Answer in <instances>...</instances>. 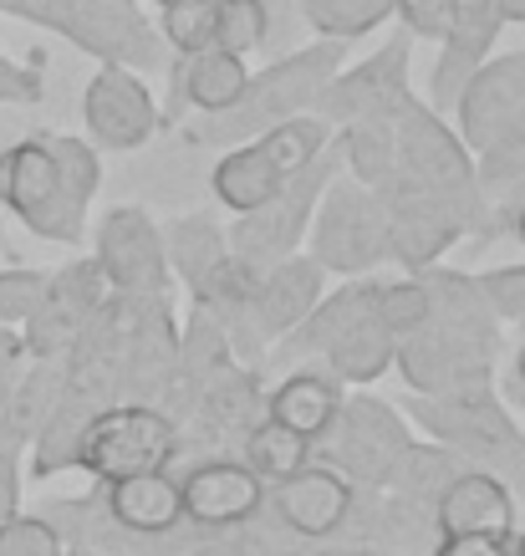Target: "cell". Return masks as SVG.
<instances>
[{
	"mask_svg": "<svg viewBox=\"0 0 525 556\" xmlns=\"http://www.w3.org/2000/svg\"><path fill=\"white\" fill-rule=\"evenodd\" d=\"M342 56H347V41H311L306 51H291L281 56L271 72H260L245 83L225 113H200V123L189 128L194 143H230V138H255L260 128L291 118V113H306L311 102L322 98V87L342 72Z\"/></svg>",
	"mask_w": 525,
	"mask_h": 556,
	"instance_id": "cell-1",
	"label": "cell"
},
{
	"mask_svg": "<svg viewBox=\"0 0 525 556\" xmlns=\"http://www.w3.org/2000/svg\"><path fill=\"white\" fill-rule=\"evenodd\" d=\"M332 149V123L322 113H291V118L260 128L255 138L235 143L215 164V194L230 215H251L286 185L291 174H302L317 153Z\"/></svg>",
	"mask_w": 525,
	"mask_h": 556,
	"instance_id": "cell-2",
	"label": "cell"
},
{
	"mask_svg": "<svg viewBox=\"0 0 525 556\" xmlns=\"http://www.w3.org/2000/svg\"><path fill=\"white\" fill-rule=\"evenodd\" d=\"M0 204L41 240L77 245L87 230V204L72 194L56 159L47 149V134H31L0 149Z\"/></svg>",
	"mask_w": 525,
	"mask_h": 556,
	"instance_id": "cell-3",
	"label": "cell"
},
{
	"mask_svg": "<svg viewBox=\"0 0 525 556\" xmlns=\"http://www.w3.org/2000/svg\"><path fill=\"white\" fill-rule=\"evenodd\" d=\"M174 450H179V429L169 414L149 404H118L87 414L82 439H77V465L113 485L123 475L169 470Z\"/></svg>",
	"mask_w": 525,
	"mask_h": 556,
	"instance_id": "cell-4",
	"label": "cell"
},
{
	"mask_svg": "<svg viewBox=\"0 0 525 556\" xmlns=\"http://www.w3.org/2000/svg\"><path fill=\"white\" fill-rule=\"evenodd\" d=\"M337 174V138H332V149L317 153L311 164H306L302 174H291L286 185L276 189L271 200L260 204V210H251V215H240V225L230 230V251L240 255V261H251V266H266V261H281V255L302 240L306 219H311V210H317V200L326 194V179Z\"/></svg>",
	"mask_w": 525,
	"mask_h": 556,
	"instance_id": "cell-5",
	"label": "cell"
},
{
	"mask_svg": "<svg viewBox=\"0 0 525 556\" xmlns=\"http://www.w3.org/2000/svg\"><path fill=\"white\" fill-rule=\"evenodd\" d=\"M107 291H113V281H107V270H102L98 261H77V266L62 270V276H47V291H41L36 312L21 321V327H26V338H21L26 353L31 357L67 353L72 342L87 332V321L102 312Z\"/></svg>",
	"mask_w": 525,
	"mask_h": 556,
	"instance_id": "cell-6",
	"label": "cell"
},
{
	"mask_svg": "<svg viewBox=\"0 0 525 556\" xmlns=\"http://www.w3.org/2000/svg\"><path fill=\"white\" fill-rule=\"evenodd\" d=\"M82 118H87V134H92L98 149L128 153V149H143V143L158 134V102H153L143 77H133V72L118 67V62H107V67L87 83Z\"/></svg>",
	"mask_w": 525,
	"mask_h": 556,
	"instance_id": "cell-7",
	"label": "cell"
},
{
	"mask_svg": "<svg viewBox=\"0 0 525 556\" xmlns=\"http://www.w3.org/2000/svg\"><path fill=\"white\" fill-rule=\"evenodd\" d=\"M408 51H413V36L398 31L388 47L368 56L362 67H353L347 77H332L317 98V113L326 123H357V118H383L398 102L408 98Z\"/></svg>",
	"mask_w": 525,
	"mask_h": 556,
	"instance_id": "cell-8",
	"label": "cell"
},
{
	"mask_svg": "<svg viewBox=\"0 0 525 556\" xmlns=\"http://www.w3.org/2000/svg\"><path fill=\"white\" fill-rule=\"evenodd\" d=\"M388 255V215L368 189L337 185L317 215V261L337 270H362Z\"/></svg>",
	"mask_w": 525,
	"mask_h": 556,
	"instance_id": "cell-9",
	"label": "cell"
},
{
	"mask_svg": "<svg viewBox=\"0 0 525 556\" xmlns=\"http://www.w3.org/2000/svg\"><path fill=\"white\" fill-rule=\"evenodd\" d=\"M454 113H459L464 149L479 153L485 143H495V138L525 113V51L479 62V67L470 72V83L459 87Z\"/></svg>",
	"mask_w": 525,
	"mask_h": 556,
	"instance_id": "cell-10",
	"label": "cell"
},
{
	"mask_svg": "<svg viewBox=\"0 0 525 556\" xmlns=\"http://www.w3.org/2000/svg\"><path fill=\"white\" fill-rule=\"evenodd\" d=\"M179 501H184L189 521L220 531V526L251 521L255 510L266 506V480H260L251 465L209 459V465H194V470L179 480Z\"/></svg>",
	"mask_w": 525,
	"mask_h": 556,
	"instance_id": "cell-11",
	"label": "cell"
},
{
	"mask_svg": "<svg viewBox=\"0 0 525 556\" xmlns=\"http://www.w3.org/2000/svg\"><path fill=\"white\" fill-rule=\"evenodd\" d=\"M98 266L118 291L164 287V240L143 210H113L98 230Z\"/></svg>",
	"mask_w": 525,
	"mask_h": 556,
	"instance_id": "cell-12",
	"label": "cell"
},
{
	"mask_svg": "<svg viewBox=\"0 0 525 556\" xmlns=\"http://www.w3.org/2000/svg\"><path fill=\"white\" fill-rule=\"evenodd\" d=\"M271 506L296 536H332L353 516V480L332 465H302L296 475L276 480Z\"/></svg>",
	"mask_w": 525,
	"mask_h": 556,
	"instance_id": "cell-13",
	"label": "cell"
},
{
	"mask_svg": "<svg viewBox=\"0 0 525 556\" xmlns=\"http://www.w3.org/2000/svg\"><path fill=\"white\" fill-rule=\"evenodd\" d=\"M439 536H515V501L485 470H459L434 501Z\"/></svg>",
	"mask_w": 525,
	"mask_h": 556,
	"instance_id": "cell-14",
	"label": "cell"
},
{
	"mask_svg": "<svg viewBox=\"0 0 525 556\" xmlns=\"http://www.w3.org/2000/svg\"><path fill=\"white\" fill-rule=\"evenodd\" d=\"M500 26H505V21H500V11H495V0H454L449 31L439 36L444 56H439V67H434V102L454 108L459 87L470 83V72L490 56Z\"/></svg>",
	"mask_w": 525,
	"mask_h": 556,
	"instance_id": "cell-15",
	"label": "cell"
},
{
	"mask_svg": "<svg viewBox=\"0 0 525 556\" xmlns=\"http://www.w3.org/2000/svg\"><path fill=\"white\" fill-rule=\"evenodd\" d=\"M107 516L123 531L138 536H164L184 521V501H179V480H169V470H143L123 475L107 485Z\"/></svg>",
	"mask_w": 525,
	"mask_h": 556,
	"instance_id": "cell-16",
	"label": "cell"
},
{
	"mask_svg": "<svg viewBox=\"0 0 525 556\" xmlns=\"http://www.w3.org/2000/svg\"><path fill=\"white\" fill-rule=\"evenodd\" d=\"M337 419H342V459H347V470L368 475V480H383V475L398 470L393 459H404L408 439H404V424L393 419V408L362 399L347 414L337 408Z\"/></svg>",
	"mask_w": 525,
	"mask_h": 556,
	"instance_id": "cell-17",
	"label": "cell"
},
{
	"mask_svg": "<svg viewBox=\"0 0 525 556\" xmlns=\"http://www.w3.org/2000/svg\"><path fill=\"white\" fill-rule=\"evenodd\" d=\"M317 291H322V270L311 261H286L281 255V261H271V270H260L251 312L260 317L266 332H286L317 306Z\"/></svg>",
	"mask_w": 525,
	"mask_h": 556,
	"instance_id": "cell-18",
	"label": "cell"
},
{
	"mask_svg": "<svg viewBox=\"0 0 525 556\" xmlns=\"http://www.w3.org/2000/svg\"><path fill=\"white\" fill-rule=\"evenodd\" d=\"M337 408H342V393H337V378L326 372H291L286 383L271 393V414L266 419L286 424L296 434L317 439L337 424Z\"/></svg>",
	"mask_w": 525,
	"mask_h": 556,
	"instance_id": "cell-19",
	"label": "cell"
},
{
	"mask_svg": "<svg viewBox=\"0 0 525 556\" xmlns=\"http://www.w3.org/2000/svg\"><path fill=\"white\" fill-rule=\"evenodd\" d=\"M251 72H245V56H230L220 47H204L194 56H184V72H179V98L194 108V113H225L230 102L245 92Z\"/></svg>",
	"mask_w": 525,
	"mask_h": 556,
	"instance_id": "cell-20",
	"label": "cell"
},
{
	"mask_svg": "<svg viewBox=\"0 0 525 556\" xmlns=\"http://www.w3.org/2000/svg\"><path fill=\"white\" fill-rule=\"evenodd\" d=\"M332 357V368L337 378H353V383H373L383 372L393 368V353H398V338H393L388 327L377 321V312H368L362 321H353L342 338H332L322 348Z\"/></svg>",
	"mask_w": 525,
	"mask_h": 556,
	"instance_id": "cell-21",
	"label": "cell"
},
{
	"mask_svg": "<svg viewBox=\"0 0 525 556\" xmlns=\"http://www.w3.org/2000/svg\"><path fill=\"white\" fill-rule=\"evenodd\" d=\"M62 399V378L51 372V357H41V368L26 372V378H11V393H5V414H0V434L5 439H36V429L51 419V408Z\"/></svg>",
	"mask_w": 525,
	"mask_h": 556,
	"instance_id": "cell-22",
	"label": "cell"
},
{
	"mask_svg": "<svg viewBox=\"0 0 525 556\" xmlns=\"http://www.w3.org/2000/svg\"><path fill=\"white\" fill-rule=\"evenodd\" d=\"M428 302H434V317L444 321V332H454L464 342H490V302H485V291L475 281H459L449 270H439L434 281H428Z\"/></svg>",
	"mask_w": 525,
	"mask_h": 556,
	"instance_id": "cell-23",
	"label": "cell"
},
{
	"mask_svg": "<svg viewBox=\"0 0 525 556\" xmlns=\"http://www.w3.org/2000/svg\"><path fill=\"white\" fill-rule=\"evenodd\" d=\"M306 455H311V439L296 434V429H286V424H276V419L255 424L251 439H245V465H251L266 485L296 475L306 465Z\"/></svg>",
	"mask_w": 525,
	"mask_h": 556,
	"instance_id": "cell-24",
	"label": "cell"
},
{
	"mask_svg": "<svg viewBox=\"0 0 525 556\" xmlns=\"http://www.w3.org/2000/svg\"><path fill=\"white\" fill-rule=\"evenodd\" d=\"M271 36V5L266 0H215V47L230 56H251Z\"/></svg>",
	"mask_w": 525,
	"mask_h": 556,
	"instance_id": "cell-25",
	"label": "cell"
},
{
	"mask_svg": "<svg viewBox=\"0 0 525 556\" xmlns=\"http://www.w3.org/2000/svg\"><path fill=\"white\" fill-rule=\"evenodd\" d=\"M393 16V0H306V21L332 41H357Z\"/></svg>",
	"mask_w": 525,
	"mask_h": 556,
	"instance_id": "cell-26",
	"label": "cell"
},
{
	"mask_svg": "<svg viewBox=\"0 0 525 556\" xmlns=\"http://www.w3.org/2000/svg\"><path fill=\"white\" fill-rule=\"evenodd\" d=\"M230 255V245H225V236L209 225V219H184L179 230L169 236V251H164V261H179V270H184L189 287H200L204 276L215 270V261H225Z\"/></svg>",
	"mask_w": 525,
	"mask_h": 556,
	"instance_id": "cell-27",
	"label": "cell"
},
{
	"mask_svg": "<svg viewBox=\"0 0 525 556\" xmlns=\"http://www.w3.org/2000/svg\"><path fill=\"white\" fill-rule=\"evenodd\" d=\"M373 312L393 338H413L419 327L434 321V302H428L424 281H393V287H373Z\"/></svg>",
	"mask_w": 525,
	"mask_h": 556,
	"instance_id": "cell-28",
	"label": "cell"
},
{
	"mask_svg": "<svg viewBox=\"0 0 525 556\" xmlns=\"http://www.w3.org/2000/svg\"><path fill=\"white\" fill-rule=\"evenodd\" d=\"M164 36L179 56L215 47V0H164Z\"/></svg>",
	"mask_w": 525,
	"mask_h": 556,
	"instance_id": "cell-29",
	"label": "cell"
},
{
	"mask_svg": "<svg viewBox=\"0 0 525 556\" xmlns=\"http://www.w3.org/2000/svg\"><path fill=\"white\" fill-rule=\"evenodd\" d=\"M475 185L485 189H510V185H525V113L510 123L505 134L479 149V169H475Z\"/></svg>",
	"mask_w": 525,
	"mask_h": 556,
	"instance_id": "cell-30",
	"label": "cell"
},
{
	"mask_svg": "<svg viewBox=\"0 0 525 556\" xmlns=\"http://www.w3.org/2000/svg\"><path fill=\"white\" fill-rule=\"evenodd\" d=\"M47 149H51V159H56L62 179L72 185V194H77L82 204H92V194H98V179H102L98 149H92L87 138H72V134H47Z\"/></svg>",
	"mask_w": 525,
	"mask_h": 556,
	"instance_id": "cell-31",
	"label": "cell"
},
{
	"mask_svg": "<svg viewBox=\"0 0 525 556\" xmlns=\"http://www.w3.org/2000/svg\"><path fill=\"white\" fill-rule=\"evenodd\" d=\"M0 556H67L62 546V531L41 516H11V521L0 526Z\"/></svg>",
	"mask_w": 525,
	"mask_h": 556,
	"instance_id": "cell-32",
	"label": "cell"
},
{
	"mask_svg": "<svg viewBox=\"0 0 525 556\" xmlns=\"http://www.w3.org/2000/svg\"><path fill=\"white\" fill-rule=\"evenodd\" d=\"M41 291H47V270H31V266L0 270V321H5V327H21V321L36 312Z\"/></svg>",
	"mask_w": 525,
	"mask_h": 556,
	"instance_id": "cell-33",
	"label": "cell"
},
{
	"mask_svg": "<svg viewBox=\"0 0 525 556\" xmlns=\"http://www.w3.org/2000/svg\"><path fill=\"white\" fill-rule=\"evenodd\" d=\"M475 287L485 291L490 312H500V317H521V321H525V266L490 270V276H479Z\"/></svg>",
	"mask_w": 525,
	"mask_h": 556,
	"instance_id": "cell-34",
	"label": "cell"
},
{
	"mask_svg": "<svg viewBox=\"0 0 525 556\" xmlns=\"http://www.w3.org/2000/svg\"><path fill=\"white\" fill-rule=\"evenodd\" d=\"M449 11L454 0H393V16H404L408 36H428V41L449 31Z\"/></svg>",
	"mask_w": 525,
	"mask_h": 556,
	"instance_id": "cell-35",
	"label": "cell"
},
{
	"mask_svg": "<svg viewBox=\"0 0 525 556\" xmlns=\"http://www.w3.org/2000/svg\"><path fill=\"white\" fill-rule=\"evenodd\" d=\"M41 98H47L41 62H11V56H0V102H41Z\"/></svg>",
	"mask_w": 525,
	"mask_h": 556,
	"instance_id": "cell-36",
	"label": "cell"
},
{
	"mask_svg": "<svg viewBox=\"0 0 525 556\" xmlns=\"http://www.w3.org/2000/svg\"><path fill=\"white\" fill-rule=\"evenodd\" d=\"M16 506H21V444L0 439V526L16 516Z\"/></svg>",
	"mask_w": 525,
	"mask_h": 556,
	"instance_id": "cell-37",
	"label": "cell"
},
{
	"mask_svg": "<svg viewBox=\"0 0 525 556\" xmlns=\"http://www.w3.org/2000/svg\"><path fill=\"white\" fill-rule=\"evenodd\" d=\"M434 556H515L510 536H439Z\"/></svg>",
	"mask_w": 525,
	"mask_h": 556,
	"instance_id": "cell-38",
	"label": "cell"
},
{
	"mask_svg": "<svg viewBox=\"0 0 525 556\" xmlns=\"http://www.w3.org/2000/svg\"><path fill=\"white\" fill-rule=\"evenodd\" d=\"M21 357H26V342L16 338V327L0 321V378H11L21 368Z\"/></svg>",
	"mask_w": 525,
	"mask_h": 556,
	"instance_id": "cell-39",
	"label": "cell"
},
{
	"mask_svg": "<svg viewBox=\"0 0 525 556\" xmlns=\"http://www.w3.org/2000/svg\"><path fill=\"white\" fill-rule=\"evenodd\" d=\"M495 11H500V21H521L525 26V0H495Z\"/></svg>",
	"mask_w": 525,
	"mask_h": 556,
	"instance_id": "cell-40",
	"label": "cell"
},
{
	"mask_svg": "<svg viewBox=\"0 0 525 556\" xmlns=\"http://www.w3.org/2000/svg\"><path fill=\"white\" fill-rule=\"evenodd\" d=\"M200 556H251L245 546H230V541H220V546H209V552H200Z\"/></svg>",
	"mask_w": 525,
	"mask_h": 556,
	"instance_id": "cell-41",
	"label": "cell"
},
{
	"mask_svg": "<svg viewBox=\"0 0 525 556\" xmlns=\"http://www.w3.org/2000/svg\"><path fill=\"white\" fill-rule=\"evenodd\" d=\"M16 378V372H11ZM11 378H0V414H5V393H11Z\"/></svg>",
	"mask_w": 525,
	"mask_h": 556,
	"instance_id": "cell-42",
	"label": "cell"
},
{
	"mask_svg": "<svg viewBox=\"0 0 525 556\" xmlns=\"http://www.w3.org/2000/svg\"><path fill=\"white\" fill-rule=\"evenodd\" d=\"M515 236L525 240V204H521V215H515Z\"/></svg>",
	"mask_w": 525,
	"mask_h": 556,
	"instance_id": "cell-43",
	"label": "cell"
},
{
	"mask_svg": "<svg viewBox=\"0 0 525 556\" xmlns=\"http://www.w3.org/2000/svg\"><path fill=\"white\" fill-rule=\"evenodd\" d=\"M515 372H521V383H525V348H521V357H515Z\"/></svg>",
	"mask_w": 525,
	"mask_h": 556,
	"instance_id": "cell-44",
	"label": "cell"
},
{
	"mask_svg": "<svg viewBox=\"0 0 525 556\" xmlns=\"http://www.w3.org/2000/svg\"><path fill=\"white\" fill-rule=\"evenodd\" d=\"M515 556H525V536H521V541H515Z\"/></svg>",
	"mask_w": 525,
	"mask_h": 556,
	"instance_id": "cell-45",
	"label": "cell"
}]
</instances>
